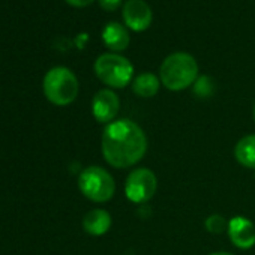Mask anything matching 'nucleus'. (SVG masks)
I'll list each match as a JSON object with an SVG mask.
<instances>
[{"instance_id": "obj_16", "label": "nucleus", "mask_w": 255, "mask_h": 255, "mask_svg": "<svg viewBox=\"0 0 255 255\" xmlns=\"http://www.w3.org/2000/svg\"><path fill=\"white\" fill-rule=\"evenodd\" d=\"M65 2L71 6H75V8H84V6L90 5L93 0H65Z\"/></svg>"}, {"instance_id": "obj_12", "label": "nucleus", "mask_w": 255, "mask_h": 255, "mask_svg": "<svg viewBox=\"0 0 255 255\" xmlns=\"http://www.w3.org/2000/svg\"><path fill=\"white\" fill-rule=\"evenodd\" d=\"M234 156L243 167L255 170V134L246 135L237 141L234 147Z\"/></svg>"}, {"instance_id": "obj_13", "label": "nucleus", "mask_w": 255, "mask_h": 255, "mask_svg": "<svg viewBox=\"0 0 255 255\" xmlns=\"http://www.w3.org/2000/svg\"><path fill=\"white\" fill-rule=\"evenodd\" d=\"M132 90L140 98H152L159 90V78L152 72H143L134 78Z\"/></svg>"}, {"instance_id": "obj_2", "label": "nucleus", "mask_w": 255, "mask_h": 255, "mask_svg": "<svg viewBox=\"0 0 255 255\" xmlns=\"http://www.w3.org/2000/svg\"><path fill=\"white\" fill-rule=\"evenodd\" d=\"M198 77V65L194 56L177 51L170 54L161 65L159 80L173 92L185 90L195 83Z\"/></svg>"}, {"instance_id": "obj_3", "label": "nucleus", "mask_w": 255, "mask_h": 255, "mask_svg": "<svg viewBox=\"0 0 255 255\" xmlns=\"http://www.w3.org/2000/svg\"><path fill=\"white\" fill-rule=\"evenodd\" d=\"M45 98L59 107L69 105L78 95V80L74 72L65 66H56L50 69L42 81Z\"/></svg>"}, {"instance_id": "obj_15", "label": "nucleus", "mask_w": 255, "mask_h": 255, "mask_svg": "<svg viewBox=\"0 0 255 255\" xmlns=\"http://www.w3.org/2000/svg\"><path fill=\"white\" fill-rule=\"evenodd\" d=\"M98 2L104 11H116L120 6L122 0H98Z\"/></svg>"}, {"instance_id": "obj_9", "label": "nucleus", "mask_w": 255, "mask_h": 255, "mask_svg": "<svg viewBox=\"0 0 255 255\" xmlns=\"http://www.w3.org/2000/svg\"><path fill=\"white\" fill-rule=\"evenodd\" d=\"M230 240L240 249H249L255 245V225L245 216H234L227 227Z\"/></svg>"}, {"instance_id": "obj_17", "label": "nucleus", "mask_w": 255, "mask_h": 255, "mask_svg": "<svg viewBox=\"0 0 255 255\" xmlns=\"http://www.w3.org/2000/svg\"><path fill=\"white\" fill-rule=\"evenodd\" d=\"M210 255H233V254H230V252H213V254H210Z\"/></svg>"}, {"instance_id": "obj_7", "label": "nucleus", "mask_w": 255, "mask_h": 255, "mask_svg": "<svg viewBox=\"0 0 255 255\" xmlns=\"http://www.w3.org/2000/svg\"><path fill=\"white\" fill-rule=\"evenodd\" d=\"M152 9L144 0H126L123 5V20L126 27L134 32H143L152 24Z\"/></svg>"}, {"instance_id": "obj_8", "label": "nucleus", "mask_w": 255, "mask_h": 255, "mask_svg": "<svg viewBox=\"0 0 255 255\" xmlns=\"http://www.w3.org/2000/svg\"><path fill=\"white\" fill-rule=\"evenodd\" d=\"M119 108H120L119 96L110 89H102L93 96L92 113L96 122L99 123H111L117 116Z\"/></svg>"}, {"instance_id": "obj_6", "label": "nucleus", "mask_w": 255, "mask_h": 255, "mask_svg": "<svg viewBox=\"0 0 255 255\" xmlns=\"http://www.w3.org/2000/svg\"><path fill=\"white\" fill-rule=\"evenodd\" d=\"M158 189V179L155 173L149 168H137L129 173L125 182V194L126 198L141 204L149 201Z\"/></svg>"}, {"instance_id": "obj_5", "label": "nucleus", "mask_w": 255, "mask_h": 255, "mask_svg": "<svg viewBox=\"0 0 255 255\" xmlns=\"http://www.w3.org/2000/svg\"><path fill=\"white\" fill-rule=\"evenodd\" d=\"M78 188L81 194L95 203H105L113 198L116 183L113 176L102 167H87L78 177Z\"/></svg>"}, {"instance_id": "obj_1", "label": "nucleus", "mask_w": 255, "mask_h": 255, "mask_svg": "<svg viewBox=\"0 0 255 255\" xmlns=\"http://www.w3.org/2000/svg\"><path fill=\"white\" fill-rule=\"evenodd\" d=\"M146 152V134L135 122L119 119L107 125L102 134V155L111 167H132L141 161Z\"/></svg>"}, {"instance_id": "obj_11", "label": "nucleus", "mask_w": 255, "mask_h": 255, "mask_svg": "<svg viewBox=\"0 0 255 255\" xmlns=\"http://www.w3.org/2000/svg\"><path fill=\"white\" fill-rule=\"evenodd\" d=\"M111 227V216L107 210L93 209L83 218V228L90 236H102Z\"/></svg>"}, {"instance_id": "obj_18", "label": "nucleus", "mask_w": 255, "mask_h": 255, "mask_svg": "<svg viewBox=\"0 0 255 255\" xmlns=\"http://www.w3.org/2000/svg\"><path fill=\"white\" fill-rule=\"evenodd\" d=\"M254 120H255V105H254Z\"/></svg>"}, {"instance_id": "obj_10", "label": "nucleus", "mask_w": 255, "mask_h": 255, "mask_svg": "<svg viewBox=\"0 0 255 255\" xmlns=\"http://www.w3.org/2000/svg\"><path fill=\"white\" fill-rule=\"evenodd\" d=\"M102 41L111 51H123L129 45L131 36L120 23H108L102 30Z\"/></svg>"}, {"instance_id": "obj_14", "label": "nucleus", "mask_w": 255, "mask_h": 255, "mask_svg": "<svg viewBox=\"0 0 255 255\" xmlns=\"http://www.w3.org/2000/svg\"><path fill=\"white\" fill-rule=\"evenodd\" d=\"M225 227H228V224L225 222V219L221 215H212L206 219V228L209 233L219 234L225 230Z\"/></svg>"}, {"instance_id": "obj_4", "label": "nucleus", "mask_w": 255, "mask_h": 255, "mask_svg": "<svg viewBox=\"0 0 255 255\" xmlns=\"http://www.w3.org/2000/svg\"><path fill=\"white\" fill-rule=\"evenodd\" d=\"M95 74L104 84L114 89H122L131 83L134 77V66L120 54L105 53L95 62Z\"/></svg>"}]
</instances>
